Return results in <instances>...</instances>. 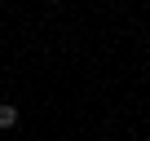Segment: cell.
Wrapping results in <instances>:
<instances>
[{
	"label": "cell",
	"mask_w": 150,
	"mask_h": 141,
	"mask_svg": "<svg viewBox=\"0 0 150 141\" xmlns=\"http://www.w3.org/2000/svg\"><path fill=\"white\" fill-rule=\"evenodd\" d=\"M18 119H22V110H18L13 102H0V132H13Z\"/></svg>",
	"instance_id": "1"
}]
</instances>
